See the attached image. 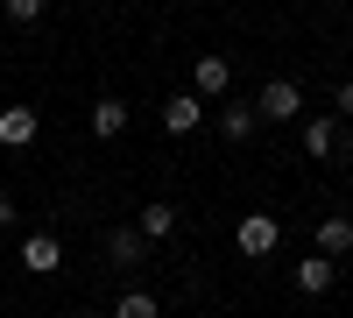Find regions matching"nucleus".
<instances>
[{
	"instance_id": "obj_8",
	"label": "nucleus",
	"mask_w": 353,
	"mask_h": 318,
	"mask_svg": "<svg viewBox=\"0 0 353 318\" xmlns=\"http://www.w3.org/2000/svg\"><path fill=\"white\" fill-rule=\"evenodd\" d=\"M134 234L149 241V248H156V241H170V234H176V206H170V198H149V206L134 212Z\"/></svg>"
},
{
	"instance_id": "obj_13",
	"label": "nucleus",
	"mask_w": 353,
	"mask_h": 318,
	"mask_svg": "<svg viewBox=\"0 0 353 318\" xmlns=\"http://www.w3.org/2000/svg\"><path fill=\"white\" fill-rule=\"evenodd\" d=\"M318 255H332V262H339V255H353V219H318Z\"/></svg>"
},
{
	"instance_id": "obj_7",
	"label": "nucleus",
	"mask_w": 353,
	"mask_h": 318,
	"mask_svg": "<svg viewBox=\"0 0 353 318\" xmlns=\"http://www.w3.org/2000/svg\"><path fill=\"white\" fill-rule=\"evenodd\" d=\"M57 262H64V241L57 234H28L21 241V269L28 276H57Z\"/></svg>"
},
{
	"instance_id": "obj_11",
	"label": "nucleus",
	"mask_w": 353,
	"mask_h": 318,
	"mask_svg": "<svg viewBox=\"0 0 353 318\" xmlns=\"http://www.w3.org/2000/svg\"><path fill=\"white\" fill-rule=\"evenodd\" d=\"M254 128H261V113H254V106H233V99H226V106H219V135H226V141H233V149H241V141H248V135H254Z\"/></svg>"
},
{
	"instance_id": "obj_4",
	"label": "nucleus",
	"mask_w": 353,
	"mask_h": 318,
	"mask_svg": "<svg viewBox=\"0 0 353 318\" xmlns=\"http://www.w3.org/2000/svg\"><path fill=\"white\" fill-rule=\"evenodd\" d=\"M290 283H297V290H304V297H325V290H332V283H339V262H332V255H318V248H311V255H304V262H297V269H290Z\"/></svg>"
},
{
	"instance_id": "obj_6",
	"label": "nucleus",
	"mask_w": 353,
	"mask_h": 318,
	"mask_svg": "<svg viewBox=\"0 0 353 318\" xmlns=\"http://www.w3.org/2000/svg\"><path fill=\"white\" fill-rule=\"evenodd\" d=\"M43 135V113L36 106H0V149H28Z\"/></svg>"
},
{
	"instance_id": "obj_12",
	"label": "nucleus",
	"mask_w": 353,
	"mask_h": 318,
	"mask_svg": "<svg viewBox=\"0 0 353 318\" xmlns=\"http://www.w3.org/2000/svg\"><path fill=\"white\" fill-rule=\"evenodd\" d=\"M128 121H134V113H128V99H99V106H92V135H99V141L128 135Z\"/></svg>"
},
{
	"instance_id": "obj_1",
	"label": "nucleus",
	"mask_w": 353,
	"mask_h": 318,
	"mask_svg": "<svg viewBox=\"0 0 353 318\" xmlns=\"http://www.w3.org/2000/svg\"><path fill=\"white\" fill-rule=\"evenodd\" d=\"M233 248H241L248 262H261V255H276V248H283V219H276V212H248L241 226H233Z\"/></svg>"
},
{
	"instance_id": "obj_17",
	"label": "nucleus",
	"mask_w": 353,
	"mask_h": 318,
	"mask_svg": "<svg viewBox=\"0 0 353 318\" xmlns=\"http://www.w3.org/2000/svg\"><path fill=\"white\" fill-rule=\"evenodd\" d=\"M332 106H339V121H346V113H353V78H346L339 92H332Z\"/></svg>"
},
{
	"instance_id": "obj_3",
	"label": "nucleus",
	"mask_w": 353,
	"mask_h": 318,
	"mask_svg": "<svg viewBox=\"0 0 353 318\" xmlns=\"http://www.w3.org/2000/svg\"><path fill=\"white\" fill-rule=\"evenodd\" d=\"M304 156H311V163H332V156H346L339 113H318V121H304Z\"/></svg>"
},
{
	"instance_id": "obj_15",
	"label": "nucleus",
	"mask_w": 353,
	"mask_h": 318,
	"mask_svg": "<svg viewBox=\"0 0 353 318\" xmlns=\"http://www.w3.org/2000/svg\"><path fill=\"white\" fill-rule=\"evenodd\" d=\"M0 14H8L14 28H28V21H43V0H0Z\"/></svg>"
},
{
	"instance_id": "obj_18",
	"label": "nucleus",
	"mask_w": 353,
	"mask_h": 318,
	"mask_svg": "<svg viewBox=\"0 0 353 318\" xmlns=\"http://www.w3.org/2000/svg\"><path fill=\"white\" fill-rule=\"evenodd\" d=\"M0 269H8V255H0Z\"/></svg>"
},
{
	"instance_id": "obj_16",
	"label": "nucleus",
	"mask_w": 353,
	"mask_h": 318,
	"mask_svg": "<svg viewBox=\"0 0 353 318\" xmlns=\"http://www.w3.org/2000/svg\"><path fill=\"white\" fill-rule=\"evenodd\" d=\"M14 219H21V206H14V198H8V191H0V234H8V226H14Z\"/></svg>"
},
{
	"instance_id": "obj_14",
	"label": "nucleus",
	"mask_w": 353,
	"mask_h": 318,
	"mask_svg": "<svg viewBox=\"0 0 353 318\" xmlns=\"http://www.w3.org/2000/svg\"><path fill=\"white\" fill-rule=\"evenodd\" d=\"M113 318H163V304H156V290H121L113 297Z\"/></svg>"
},
{
	"instance_id": "obj_9",
	"label": "nucleus",
	"mask_w": 353,
	"mask_h": 318,
	"mask_svg": "<svg viewBox=\"0 0 353 318\" xmlns=\"http://www.w3.org/2000/svg\"><path fill=\"white\" fill-rule=\"evenodd\" d=\"M198 121H205V99L198 92H170L163 99V135H191Z\"/></svg>"
},
{
	"instance_id": "obj_2",
	"label": "nucleus",
	"mask_w": 353,
	"mask_h": 318,
	"mask_svg": "<svg viewBox=\"0 0 353 318\" xmlns=\"http://www.w3.org/2000/svg\"><path fill=\"white\" fill-rule=\"evenodd\" d=\"M254 113H261V121H297V113H304V85L297 78H269V85H261V92H254Z\"/></svg>"
},
{
	"instance_id": "obj_10",
	"label": "nucleus",
	"mask_w": 353,
	"mask_h": 318,
	"mask_svg": "<svg viewBox=\"0 0 353 318\" xmlns=\"http://www.w3.org/2000/svg\"><path fill=\"white\" fill-rule=\"evenodd\" d=\"M106 262L113 269H141V262H149V241H141L134 226H113V234H106Z\"/></svg>"
},
{
	"instance_id": "obj_5",
	"label": "nucleus",
	"mask_w": 353,
	"mask_h": 318,
	"mask_svg": "<svg viewBox=\"0 0 353 318\" xmlns=\"http://www.w3.org/2000/svg\"><path fill=\"white\" fill-rule=\"evenodd\" d=\"M226 85H233V64H226L219 50H205L198 64H191V92L198 99H226Z\"/></svg>"
}]
</instances>
